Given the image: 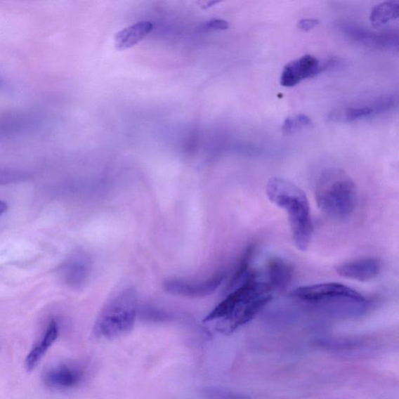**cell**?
<instances>
[{
	"label": "cell",
	"mask_w": 399,
	"mask_h": 399,
	"mask_svg": "<svg viewBox=\"0 0 399 399\" xmlns=\"http://www.w3.org/2000/svg\"><path fill=\"white\" fill-rule=\"evenodd\" d=\"M273 289L259 274L252 270L246 280L204 319L213 330L230 334L251 320L273 299Z\"/></svg>",
	"instance_id": "6da1fadb"
},
{
	"label": "cell",
	"mask_w": 399,
	"mask_h": 399,
	"mask_svg": "<svg viewBox=\"0 0 399 399\" xmlns=\"http://www.w3.org/2000/svg\"><path fill=\"white\" fill-rule=\"evenodd\" d=\"M266 195L270 202L287 212L294 244L299 251H306L313 236V223L305 192L294 183L275 176L267 183Z\"/></svg>",
	"instance_id": "7a4b0ae2"
},
{
	"label": "cell",
	"mask_w": 399,
	"mask_h": 399,
	"mask_svg": "<svg viewBox=\"0 0 399 399\" xmlns=\"http://www.w3.org/2000/svg\"><path fill=\"white\" fill-rule=\"evenodd\" d=\"M315 196L325 215L344 220L353 215L358 201V192L351 176L339 168H329L318 178Z\"/></svg>",
	"instance_id": "3957f363"
},
{
	"label": "cell",
	"mask_w": 399,
	"mask_h": 399,
	"mask_svg": "<svg viewBox=\"0 0 399 399\" xmlns=\"http://www.w3.org/2000/svg\"><path fill=\"white\" fill-rule=\"evenodd\" d=\"M138 310L136 290L131 287L120 290L98 313L93 329L95 336L107 340L127 336L133 329Z\"/></svg>",
	"instance_id": "277c9868"
},
{
	"label": "cell",
	"mask_w": 399,
	"mask_h": 399,
	"mask_svg": "<svg viewBox=\"0 0 399 399\" xmlns=\"http://www.w3.org/2000/svg\"><path fill=\"white\" fill-rule=\"evenodd\" d=\"M296 301L319 306H336L354 313L367 303L359 292L338 282H326L297 287L290 293Z\"/></svg>",
	"instance_id": "5b68a950"
},
{
	"label": "cell",
	"mask_w": 399,
	"mask_h": 399,
	"mask_svg": "<svg viewBox=\"0 0 399 399\" xmlns=\"http://www.w3.org/2000/svg\"><path fill=\"white\" fill-rule=\"evenodd\" d=\"M44 117L33 111H12L0 115V144L20 137L21 135L37 131Z\"/></svg>",
	"instance_id": "8992f818"
},
{
	"label": "cell",
	"mask_w": 399,
	"mask_h": 399,
	"mask_svg": "<svg viewBox=\"0 0 399 399\" xmlns=\"http://www.w3.org/2000/svg\"><path fill=\"white\" fill-rule=\"evenodd\" d=\"M225 280V274L218 273L209 279L202 281H187L183 280H169L163 284L167 293L185 297H204L210 296L216 291Z\"/></svg>",
	"instance_id": "52a82bcc"
},
{
	"label": "cell",
	"mask_w": 399,
	"mask_h": 399,
	"mask_svg": "<svg viewBox=\"0 0 399 399\" xmlns=\"http://www.w3.org/2000/svg\"><path fill=\"white\" fill-rule=\"evenodd\" d=\"M320 71L322 66L318 60L311 55H305L284 67L280 84L283 87H294L302 81L318 74Z\"/></svg>",
	"instance_id": "ba28073f"
},
{
	"label": "cell",
	"mask_w": 399,
	"mask_h": 399,
	"mask_svg": "<svg viewBox=\"0 0 399 399\" xmlns=\"http://www.w3.org/2000/svg\"><path fill=\"white\" fill-rule=\"evenodd\" d=\"M382 263L376 258H362L341 263L336 268L339 275L359 282H369L379 276Z\"/></svg>",
	"instance_id": "9c48e42d"
},
{
	"label": "cell",
	"mask_w": 399,
	"mask_h": 399,
	"mask_svg": "<svg viewBox=\"0 0 399 399\" xmlns=\"http://www.w3.org/2000/svg\"><path fill=\"white\" fill-rule=\"evenodd\" d=\"M84 377L83 370L72 365H60L46 370L44 375L45 386L55 390L73 388Z\"/></svg>",
	"instance_id": "30bf717a"
},
{
	"label": "cell",
	"mask_w": 399,
	"mask_h": 399,
	"mask_svg": "<svg viewBox=\"0 0 399 399\" xmlns=\"http://www.w3.org/2000/svg\"><path fill=\"white\" fill-rule=\"evenodd\" d=\"M395 100L393 97L386 96L375 100L372 105L346 107L344 110L330 113L329 119L344 122H353V121L369 117L376 113L388 110L394 105Z\"/></svg>",
	"instance_id": "8fae6325"
},
{
	"label": "cell",
	"mask_w": 399,
	"mask_h": 399,
	"mask_svg": "<svg viewBox=\"0 0 399 399\" xmlns=\"http://www.w3.org/2000/svg\"><path fill=\"white\" fill-rule=\"evenodd\" d=\"M346 32L355 41L363 45L376 48H394L398 46V32L381 31L379 32L362 30L361 27L349 26Z\"/></svg>",
	"instance_id": "7c38bea8"
},
{
	"label": "cell",
	"mask_w": 399,
	"mask_h": 399,
	"mask_svg": "<svg viewBox=\"0 0 399 399\" xmlns=\"http://www.w3.org/2000/svg\"><path fill=\"white\" fill-rule=\"evenodd\" d=\"M294 273V267L290 263L282 259L274 258L268 261L266 281L273 291L283 289L293 280Z\"/></svg>",
	"instance_id": "4fadbf2b"
},
{
	"label": "cell",
	"mask_w": 399,
	"mask_h": 399,
	"mask_svg": "<svg viewBox=\"0 0 399 399\" xmlns=\"http://www.w3.org/2000/svg\"><path fill=\"white\" fill-rule=\"evenodd\" d=\"M59 336V326L55 320H52L48 325L44 339L39 344L34 346L28 353L25 362V369L28 372H32L44 358L48 349L53 346Z\"/></svg>",
	"instance_id": "5bb4252c"
},
{
	"label": "cell",
	"mask_w": 399,
	"mask_h": 399,
	"mask_svg": "<svg viewBox=\"0 0 399 399\" xmlns=\"http://www.w3.org/2000/svg\"><path fill=\"white\" fill-rule=\"evenodd\" d=\"M153 30L149 21H141L119 31L115 37V47L118 50L131 48L143 40Z\"/></svg>",
	"instance_id": "9a60e30c"
},
{
	"label": "cell",
	"mask_w": 399,
	"mask_h": 399,
	"mask_svg": "<svg viewBox=\"0 0 399 399\" xmlns=\"http://www.w3.org/2000/svg\"><path fill=\"white\" fill-rule=\"evenodd\" d=\"M318 347L325 349V351L341 353H351L359 352L365 348L367 343L365 340L358 338H325L320 339L315 341Z\"/></svg>",
	"instance_id": "2e32d148"
},
{
	"label": "cell",
	"mask_w": 399,
	"mask_h": 399,
	"mask_svg": "<svg viewBox=\"0 0 399 399\" xmlns=\"http://www.w3.org/2000/svg\"><path fill=\"white\" fill-rule=\"evenodd\" d=\"M256 251V244H251L247 246L243 254L240 256L237 269L228 284V291H231L243 282L249 273L251 272V265Z\"/></svg>",
	"instance_id": "e0dca14e"
},
{
	"label": "cell",
	"mask_w": 399,
	"mask_h": 399,
	"mask_svg": "<svg viewBox=\"0 0 399 399\" xmlns=\"http://www.w3.org/2000/svg\"><path fill=\"white\" fill-rule=\"evenodd\" d=\"M399 2L386 1L376 5L370 12L369 21L375 27L386 25L398 18Z\"/></svg>",
	"instance_id": "ac0fdd59"
},
{
	"label": "cell",
	"mask_w": 399,
	"mask_h": 399,
	"mask_svg": "<svg viewBox=\"0 0 399 399\" xmlns=\"http://www.w3.org/2000/svg\"><path fill=\"white\" fill-rule=\"evenodd\" d=\"M89 273V263L84 258L70 261L63 268L64 279L72 286H79L86 279Z\"/></svg>",
	"instance_id": "d6986e66"
},
{
	"label": "cell",
	"mask_w": 399,
	"mask_h": 399,
	"mask_svg": "<svg viewBox=\"0 0 399 399\" xmlns=\"http://www.w3.org/2000/svg\"><path fill=\"white\" fill-rule=\"evenodd\" d=\"M204 399H251L249 395L223 387H207L202 389Z\"/></svg>",
	"instance_id": "ffe728a7"
},
{
	"label": "cell",
	"mask_w": 399,
	"mask_h": 399,
	"mask_svg": "<svg viewBox=\"0 0 399 399\" xmlns=\"http://www.w3.org/2000/svg\"><path fill=\"white\" fill-rule=\"evenodd\" d=\"M312 121L308 116L301 114L295 117H288L284 119L282 126V132L286 135L293 134L303 128L310 126Z\"/></svg>",
	"instance_id": "44dd1931"
},
{
	"label": "cell",
	"mask_w": 399,
	"mask_h": 399,
	"mask_svg": "<svg viewBox=\"0 0 399 399\" xmlns=\"http://www.w3.org/2000/svg\"><path fill=\"white\" fill-rule=\"evenodd\" d=\"M25 175L18 171L0 169V184H6L23 179Z\"/></svg>",
	"instance_id": "7402d4cb"
},
{
	"label": "cell",
	"mask_w": 399,
	"mask_h": 399,
	"mask_svg": "<svg viewBox=\"0 0 399 399\" xmlns=\"http://www.w3.org/2000/svg\"><path fill=\"white\" fill-rule=\"evenodd\" d=\"M203 31H225L230 27V24L228 21L223 19H212L206 21L202 25Z\"/></svg>",
	"instance_id": "603a6c76"
},
{
	"label": "cell",
	"mask_w": 399,
	"mask_h": 399,
	"mask_svg": "<svg viewBox=\"0 0 399 399\" xmlns=\"http://www.w3.org/2000/svg\"><path fill=\"white\" fill-rule=\"evenodd\" d=\"M320 24L317 18H304L298 21L297 27L302 32H310Z\"/></svg>",
	"instance_id": "cb8c5ba5"
},
{
	"label": "cell",
	"mask_w": 399,
	"mask_h": 399,
	"mask_svg": "<svg viewBox=\"0 0 399 399\" xmlns=\"http://www.w3.org/2000/svg\"><path fill=\"white\" fill-rule=\"evenodd\" d=\"M7 209H8L7 204L3 201H0V216L3 215V214L6 211Z\"/></svg>",
	"instance_id": "d4e9b609"
},
{
	"label": "cell",
	"mask_w": 399,
	"mask_h": 399,
	"mask_svg": "<svg viewBox=\"0 0 399 399\" xmlns=\"http://www.w3.org/2000/svg\"><path fill=\"white\" fill-rule=\"evenodd\" d=\"M3 85V81L1 80V78H0V87H2Z\"/></svg>",
	"instance_id": "484cf974"
}]
</instances>
